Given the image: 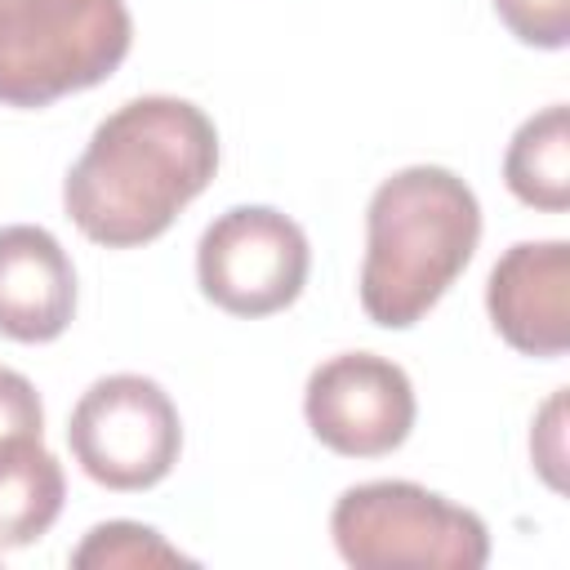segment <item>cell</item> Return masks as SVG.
Instances as JSON below:
<instances>
[{
	"mask_svg": "<svg viewBox=\"0 0 570 570\" xmlns=\"http://www.w3.org/2000/svg\"><path fill=\"white\" fill-rule=\"evenodd\" d=\"M218 129L174 94L120 102L67 169V218L102 249H134L169 232V223L214 183Z\"/></svg>",
	"mask_w": 570,
	"mask_h": 570,
	"instance_id": "1",
	"label": "cell"
},
{
	"mask_svg": "<svg viewBox=\"0 0 570 570\" xmlns=\"http://www.w3.org/2000/svg\"><path fill=\"white\" fill-rule=\"evenodd\" d=\"M481 240L476 191L445 165L383 178L365 209L361 307L383 330L419 325L472 263Z\"/></svg>",
	"mask_w": 570,
	"mask_h": 570,
	"instance_id": "2",
	"label": "cell"
},
{
	"mask_svg": "<svg viewBox=\"0 0 570 570\" xmlns=\"http://www.w3.org/2000/svg\"><path fill=\"white\" fill-rule=\"evenodd\" d=\"M129 45L125 0H0V102L31 111L94 89Z\"/></svg>",
	"mask_w": 570,
	"mask_h": 570,
	"instance_id": "3",
	"label": "cell"
},
{
	"mask_svg": "<svg viewBox=\"0 0 570 570\" xmlns=\"http://www.w3.org/2000/svg\"><path fill=\"white\" fill-rule=\"evenodd\" d=\"M330 534L356 570H481L490 561L485 521L414 481H361L343 490Z\"/></svg>",
	"mask_w": 570,
	"mask_h": 570,
	"instance_id": "4",
	"label": "cell"
},
{
	"mask_svg": "<svg viewBox=\"0 0 570 570\" xmlns=\"http://www.w3.org/2000/svg\"><path fill=\"white\" fill-rule=\"evenodd\" d=\"M67 445L89 481L107 490H151L178 463L183 423L156 379L107 374L80 392L67 419Z\"/></svg>",
	"mask_w": 570,
	"mask_h": 570,
	"instance_id": "5",
	"label": "cell"
},
{
	"mask_svg": "<svg viewBox=\"0 0 570 570\" xmlns=\"http://www.w3.org/2000/svg\"><path fill=\"white\" fill-rule=\"evenodd\" d=\"M312 272L303 227L272 205H236L218 214L196 245L200 294L232 316L285 312Z\"/></svg>",
	"mask_w": 570,
	"mask_h": 570,
	"instance_id": "6",
	"label": "cell"
},
{
	"mask_svg": "<svg viewBox=\"0 0 570 570\" xmlns=\"http://www.w3.org/2000/svg\"><path fill=\"white\" fill-rule=\"evenodd\" d=\"M303 414L312 436L343 459H379L405 445L414 428L410 374L374 352H338L307 374Z\"/></svg>",
	"mask_w": 570,
	"mask_h": 570,
	"instance_id": "7",
	"label": "cell"
},
{
	"mask_svg": "<svg viewBox=\"0 0 570 570\" xmlns=\"http://www.w3.org/2000/svg\"><path fill=\"white\" fill-rule=\"evenodd\" d=\"M485 312L521 356H561L570 347V245L517 240L490 272Z\"/></svg>",
	"mask_w": 570,
	"mask_h": 570,
	"instance_id": "8",
	"label": "cell"
},
{
	"mask_svg": "<svg viewBox=\"0 0 570 570\" xmlns=\"http://www.w3.org/2000/svg\"><path fill=\"white\" fill-rule=\"evenodd\" d=\"M76 316V267L53 232L36 223L0 227V334L53 343Z\"/></svg>",
	"mask_w": 570,
	"mask_h": 570,
	"instance_id": "9",
	"label": "cell"
},
{
	"mask_svg": "<svg viewBox=\"0 0 570 570\" xmlns=\"http://www.w3.org/2000/svg\"><path fill=\"white\" fill-rule=\"evenodd\" d=\"M503 183L530 209L561 214L570 205V111L566 102L543 107L512 134L508 156H503Z\"/></svg>",
	"mask_w": 570,
	"mask_h": 570,
	"instance_id": "10",
	"label": "cell"
},
{
	"mask_svg": "<svg viewBox=\"0 0 570 570\" xmlns=\"http://www.w3.org/2000/svg\"><path fill=\"white\" fill-rule=\"evenodd\" d=\"M67 476L62 463L40 445H18L0 454V552L36 543L62 512Z\"/></svg>",
	"mask_w": 570,
	"mask_h": 570,
	"instance_id": "11",
	"label": "cell"
},
{
	"mask_svg": "<svg viewBox=\"0 0 570 570\" xmlns=\"http://www.w3.org/2000/svg\"><path fill=\"white\" fill-rule=\"evenodd\" d=\"M76 570H151V566H196L187 552L165 543L160 530L142 521H102L71 552Z\"/></svg>",
	"mask_w": 570,
	"mask_h": 570,
	"instance_id": "12",
	"label": "cell"
},
{
	"mask_svg": "<svg viewBox=\"0 0 570 570\" xmlns=\"http://www.w3.org/2000/svg\"><path fill=\"white\" fill-rule=\"evenodd\" d=\"M499 22L534 49H566L570 40V0H494Z\"/></svg>",
	"mask_w": 570,
	"mask_h": 570,
	"instance_id": "13",
	"label": "cell"
},
{
	"mask_svg": "<svg viewBox=\"0 0 570 570\" xmlns=\"http://www.w3.org/2000/svg\"><path fill=\"white\" fill-rule=\"evenodd\" d=\"M45 436V405L27 374L0 365V454Z\"/></svg>",
	"mask_w": 570,
	"mask_h": 570,
	"instance_id": "14",
	"label": "cell"
},
{
	"mask_svg": "<svg viewBox=\"0 0 570 570\" xmlns=\"http://www.w3.org/2000/svg\"><path fill=\"white\" fill-rule=\"evenodd\" d=\"M561 419H566V387L543 405V414H539V423L530 432V454L543 468V476H548L552 490H561V463H566V450H561L566 428H561Z\"/></svg>",
	"mask_w": 570,
	"mask_h": 570,
	"instance_id": "15",
	"label": "cell"
}]
</instances>
